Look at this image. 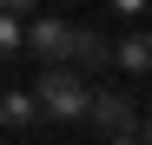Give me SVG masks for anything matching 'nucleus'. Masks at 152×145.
<instances>
[{"label": "nucleus", "mask_w": 152, "mask_h": 145, "mask_svg": "<svg viewBox=\"0 0 152 145\" xmlns=\"http://www.w3.org/2000/svg\"><path fill=\"white\" fill-rule=\"evenodd\" d=\"M40 99L33 92H0V125H13V132H27V125H40Z\"/></svg>", "instance_id": "4"}, {"label": "nucleus", "mask_w": 152, "mask_h": 145, "mask_svg": "<svg viewBox=\"0 0 152 145\" xmlns=\"http://www.w3.org/2000/svg\"><path fill=\"white\" fill-rule=\"evenodd\" d=\"M27 53H40L46 72L66 66V59H80V27H66V20H33L27 27Z\"/></svg>", "instance_id": "3"}, {"label": "nucleus", "mask_w": 152, "mask_h": 145, "mask_svg": "<svg viewBox=\"0 0 152 145\" xmlns=\"http://www.w3.org/2000/svg\"><path fill=\"white\" fill-rule=\"evenodd\" d=\"M86 125H99L106 138H139V132H145V119H139V99H132V92L99 86V92H93V106H86Z\"/></svg>", "instance_id": "2"}, {"label": "nucleus", "mask_w": 152, "mask_h": 145, "mask_svg": "<svg viewBox=\"0 0 152 145\" xmlns=\"http://www.w3.org/2000/svg\"><path fill=\"white\" fill-rule=\"evenodd\" d=\"M33 99H40V112H46V119H86V106H93V86H86L73 66H53V72H40Z\"/></svg>", "instance_id": "1"}, {"label": "nucleus", "mask_w": 152, "mask_h": 145, "mask_svg": "<svg viewBox=\"0 0 152 145\" xmlns=\"http://www.w3.org/2000/svg\"><path fill=\"white\" fill-rule=\"evenodd\" d=\"M13 53H27V27L0 7V59H13Z\"/></svg>", "instance_id": "6"}, {"label": "nucleus", "mask_w": 152, "mask_h": 145, "mask_svg": "<svg viewBox=\"0 0 152 145\" xmlns=\"http://www.w3.org/2000/svg\"><path fill=\"white\" fill-rule=\"evenodd\" d=\"M139 145H152V112H145V132H139Z\"/></svg>", "instance_id": "8"}, {"label": "nucleus", "mask_w": 152, "mask_h": 145, "mask_svg": "<svg viewBox=\"0 0 152 145\" xmlns=\"http://www.w3.org/2000/svg\"><path fill=\"white\" fill-rule=\"evenodd\" d=\"M106 145H139V138H106Z\"/></svg>", "instance_id": "9"}, {"label": "nucleus", "mask_w": 152, "mask_h": 145, "mask_svg": "<svg viewBox=\"0 0 152 145\" xmlns=\"http://www.w3.org/2000/svg\"><path fill=\"white\" fill-rule=\"evenodd\" d=\"M106 59H113V46L99 40V33H86V27H80V59H73V66H106Z\"/></svg>", "instance_id": "7"}, {"label": "nucleus", "mask_w": 152, "mask_h": 145, "mask_svg": "<svg viewBox=\"0 0 152 145\" xmlns=\"http://www.w3.org/2000/svg\"><path fill=\"white\" fill-rule=\"evenodd\" d=\"M113 59H119L126 72H152V33H126V40L113 46Z\"/></svg>", "instance_id": "5"}]
</instances>
